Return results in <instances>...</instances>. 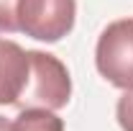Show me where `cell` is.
Instances as JSON below:
<instances>
[{
  "instance_id": "3",
  "label": "cell",
  "mask_w": 133,
  "mask_h": 131,
  "mask_svg": "<svg viewBox=\"0 0 133 131\" xmlns=\"http://www.w3.org/2000/svg\"><path fill=\"white\" fill-rule=\"evenodd\" d=\"M77 0H18V31L56 44L74 28Z\"/></svg>"
},
{
  "instance_id": "1",
  "label": "cell",
  "mask_w": 133,
  "mask_h": 131,
  "mask_svg": "<svg viewBox=\"0 0 133 131\" xmlns=\"http://www.w3.org/2000/svg\"><path fill=\"white\" fill-rule=\"evenodd\" d=\"M72 98V77L66 64L46 51L28 49V77L16 108H49L59 111Z\"/></svg>"
},
{
  "instance_id": "6",
  "label": "cell",
  "mask_w": 133,
  "mask_h": 131,
  "mask_svg": "<svg viewBox=\"0 0 133 131\" xmlns=\"http://www.w3.org/2000/svg\"><path fill=\"white\" fill-rule=\"evenodd\" d=\"M18 31V0H0V33Z\"/></svg>"
},
{
  "instance_id": "8",
  "label": "cell",
  "mask_w": 133,
  "mask_h": 131,
  "mask_svg": "<svg viewBox=\"0 0 133 131\" xmlns=\"http://www.w3.org/2000/svg\"><path fill=\"white\" fill-rule=\"evenodd\" d=\"M0 131H13V123H8L3 116H0Z\"/></svg>"
},
{
  "instance_id": "2",
  "label": "cell",
  "mask_w": 133,
  "mask_h": 131,
  "mask_svg": "<svg viewBox=\"0 0 133 131\" xmlns=\"http://www.w3.org/2000/svg\"><path fill=\"white\" fill-rule=\"evenodd\" d=\"M97 72L120 90L133 87V18L113 21L97 39Z\"/></svg>"
},
{
  "instance_id": "5",
  "label": "cell",
  "mask_w": 133,
  "mask_h": 131,
  "mask_svg": "<svg viewBox=\"0 0 133 131\" xmlns=\"http://www.w3.org/2000/svg\"><path fill=\"white\" fill-rule=\"evenodd\" d=\"M13 131H64V121L49 108H23L13 121Z\"/></svg>"
},
{
  "instance_id": "7",
  "label": "cell",
  "mask_w": 133,
  "mask_h": 131,
  "mask_svg": "<svg viewBox=\"0 0 133 131\" xmlns=\"http://www.w3.org/2000/svg\"><path fill=\"white\" fill-rule=\"evenodd\" d=\"M115 116L123 131H133V87L120 95V100L115 105Z\"/></svg>"
},
{
  "instance_id": "4",
  "label": "cell",
  "mask_w": 133,
  "mask_h": 131,
  "mask_svg": "<svg viewBox=\"0 0 133 131\" xmlns=\"http://www.w3.org/2000/svg\"><path fill=\"white\" fill-rule=\"evenodd\" d=\"M28 77V49L0 39V105H16Z\"/></svg>"
}]
</instances>
